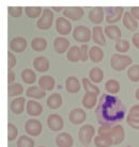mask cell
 <instances>
[{"label": "cell", "instance_id": "7dc6e473", "mask_svg": "<svg viewBox=\"0 0 139 147\" xmlns=\"http://www.w3.org/2000/svg\"><path fill=\"white\" fill-rule=\"evenodd\" d=\"M128 116H131L133 118H139V105H135L131 108L129 113L127 114Z\"/></svg>", "mask_w": 139, "mask_h": 147}, {"label": "cell", "instance_id": "277c9868", "mask_svg": "<svg viewBox=\"0 0 139 147\" xmlns=\"http://www.w3.org/2000/svg\"><path fill=\"white\" fill-rule=\"evenodd\" d=\"M95 134V129L92 125L84 124L80 127L78 131V139L82 145H89Z\"/></svg>", "mask_w": 139, "mask_h": 147}, {"label": "cell", "instance_id": "8fae6325", "mask_svg": "<svg viewBox=\"0 0 139 147\" xmlns=\"http://www.w3.org/2000/svg\"><path fill=\"white\" fill-rule=\"evenodd\" d=\"M9 47L13 52L16 53H22V51H25V49L27 48V40L25 37H14L13 40L10 42Z\"/></svg>", "mask_w": 139, "mask_h": 147}, {"label": "cell", "instance_id": "f907efd6", "mask_svg": "<svg viewBox=\"0 0 139 147\" xmlns=\"http://www.w3.org/2000/svg\"><path fill=\"white\" fill-rule=\"evenodd\" d=\"M132 42H133V45H134L137 49H139V32H137V33H135L133 35Z\"/></svg>", "mask_w": 139, "mask_h": 147}, {"label": "cell", "instance_id": "1f68e13d", "mask_svg": "<svg viewBox=\"0 0 139 147\" xmlns=\"http://www.w3.org/2000/svg\"><path fill=\"white\" fill-rule=\"evenodd\" d=\"M47 47V40L44 37H34L31 40V48L34 51H43Z\"/></svg>", "mask_w": 139, "mask_h": 147}, {"label": "cell", "instance_id": "ac0fdd59", "mask_svg": "<svg viewBox=\"0 0 139 147\" xmlns=\"http://www.w3.org/2000/svg\"><path fill=\"white\" fill-rule=\"evenodd\" d=\"M122 22H123V26L129 31H135L138 28V22L136 20L131 12H125L122 18Z\"/></svg>", "mask_w": 139, "mask_h": 147}, {"label": "cell", "instance_id": "44dd1931", "mask_svg": "<svg viewBox=\"0 0 139 147\" xmlns=\"http://www.w3.org/2000/svg\"><path fill=\"white\" fill-rule=\"evenodd\" d=\"M55 84H56V81L51 76L44 75V76L39 78V86L42 90H44L45 92L46 91H51L52 88H55Z\"/></svg>", "mask_w": 139, "mask_h": 147}, {"label": "cell", "instance_id": "4dcf8cb0", "mask_svg": "<svg viewBox=\"0 0 139 147\" xmlns=\"http://www.w3.org/2000/svg\"><path fill=\"white\" fill-rule=\"evenodd\" d=\"M20 77H22V81L27 84H33L37 81V74L30 68H26L22 70Z\"/></svg>", "mask_w": 139, "mask_h": 147}, {"label": "cell", "instance_id": "d4e9b609", "mask_svg": "<svg viewBox=\"0 0 139 147\" xmlns=\"http://www.w3.org/2000/svg\"><path fill=\"white\" fill-rule=\"evenodd\" d=\"M25 103H26L25 97H16L11 102L10 109H11V111L14 114H22L24 109H25Z\"/></svg>", "mask_w": 139, "mask_h": 147}, {"label": "cell", "instance_id": "d6a6232c", "mask_svg": "<svg viewBox=\"0 0 139 147\" xmlns=\"http://www.w3.org/2000/svg\"><path fill=\"white\" fill-rule=\"evenodd\" d=\"M105 90L109 95H114L120 91V83L116 79H110L105 83Z\"/></svg>", "mask_w": 139, "mask_h": 147}, {"label": "cell", "instance_id": "bcb514c9", "mask_svg": "<svg viewBox=\"0 0 139 147\" xmlns=\"http://www.w3.org/2000/svg\"><path fill=\"white\" fill-rule=\"evenodd\" d=\"M126 123H127L132 128L136 129V130H139V118H133L127 115V116H126Z\"/></svg>", "mask_w": 139, "mask_h": 147}, {"label": "cell", "instance_id": "603a6c76", "mask_svg": "<svg viewBox=\"0 0 139 147\" xmlns=\"http://www.w3.org/2000/svg\"><path fill=\"white\" fill-rule=\"evenodd\" d=\"M111 138H112V141H114V145L121 144L124 141L125 132H124V128L122 127V125L118 124V125L112 127V136H111Z\"/></svg>", "mask_w": 139, "mask_h": 147}, {"label": "cell", "instance_id": "4fadbf2b", "mask_svg": "<svg viewBox=\"0 0 139 147\" xmlns=\"http://www.w3.org/2000/svg\"><path fill=\"white\" fill-rule=\"evenodd\" d=\"M71 48V45H70V40L65 37H56L55 40H54V49L57 53H60L62 55L64 52L69 51V49Z\"/></svg>", "mask_w": 139, "mask_h": 147}, {"label": "cell", "instance_id": "4316f807", "mask_svg": "<svg viewBox=\"0 0 139 147\" xmlns=\"http://www.w3.org/2000/svg\"><path fill=\"white\" fill-rule=\"evenodd\" d=\"M89 58L92 62L99 63L101 62L104 58V51L103 49L99 46H92L89 50Z\"/></svg>", "mask_w": 139, "mask_h": 147}, {"label": "cell", "instance_id": "30bf717a", "mask_svg": "<svg viewBox=\"0 0 139 147\" xmlns=\"http://www.w3.org/2000/svg\"><path fill=\"white\" fill-rule=\"evenodd\" d=\"M56 29H57V32L61 35H67V34L71 33L72 31V25L70 20L65 18V17H58L56 19Z\"/></svg>", "mask_w": 139, "mask_h": 147}, {"label": "cell", "instance_id": "f6af8a7d", "mask_svg": "<svg viewBox=\"0 0 139 147\" xmlns=\"http://www.w3.org/2000/svg\"><path fill=\"white\" fill-rule=\"evenodd\" d=\"M16 65V57L11 51L7 52V68L9 70H12V68Z\"/></svg>", "mask_w": 139, "mask_h": 147}, {"label": "cell", "instance_id": "db71d44e", "mask_svg": "<svg viewBox=\"0 0 139 147\" xmlns=\"http://www.w3.org/2000/svg\"><path fill=\"white\" fill-rule=\"evenodd\" d=\"M39 147H45V146H39Z\"/></svg>", "mask_w": 139, "mask_h": 147}, {"label": "cell", "instance_id": "6da1fadb", "mask_svg": "<svg viewBox=\"0 0 139 147\" xmlns=\"http://www.w3.org/2000/svg\"><path fill=\"white\" fill-rule=\"evenodd\" d=\"M125 106L118 97L103 94L95 109V116L101 126H116L125 116Z\"/></svg>", "mask_w": 139, "mask_h": 147}, {"label": "cell", "instance_id": "7c38bea8", "mask_svg": "<svg viewBox=\"0 0 139 147\" xmlns=\"http://www.w3.org/2000/svg\"><path fill=\"white\" fill-rule=\"evenodd\" d=\"M86 112H84L82 109L80 108H76V109H73V110L70 112L69 114V119L70 121L74 124V125H79L81 123H84L86 121Z\"/></svg>", "mask_w": 139, "mask_h": 147}, {"label": "cell", "instance_id": "7a4b0ae2", "mask_svg": "<svg viewBox=\"0 0 139 147\" xmlns=\"http://www.w3.org/2000/svg\"><path fill=\"white\" fill-rule=\"evenodd\" d=\"M132 58L125 55H114L110 59L111 68L116 71H122L132 64Z\"/></svg>", "mask_w": 139, "mask_h": 147}, {"label": "cell", "instance_id": "e0dca14e", "mask_svg": "<svg viewBox=\"0 0 139 147\" xmlns=\"http://www.w3.org/2000/svg\"><path fill=\"white\" fill-rule=\"evenodd\" d=\"M33 67L39 73H45L49 69V61L46 57L40 55L33 60Z\"/></svg>", "mask_w": 139, "mask_h": 147}, {"label": "cell", "instance_id": "3957f363", "mask_svg": "<svg viewBox=\"0 0 139 147\" xmlns=\"http://www.w3.org/2000/svg\"><path fill=\"white\" fill-rule=\"evenodd\" d=\"M54 22V12L50 7H45L43 14L37 22V27L41 30H48Z\"/></svg>", "mask_w": 139, "mask_h": 147}, {"label": "cell", "instance_id": "816d5d0a", "mask_svg": "<svg viewBox=\"0 0 139 147\" xmlns=\"http://www.w3.org/2000/svg\"><path fill=\"white\" fill-rule=\"evenodd\" d=\"M52 11H56V12H61L62 11L63 12V10H64V7H50Z\"/></svg>", "mask_w": 139, "mask_h": 147}, {"label": "cell", "instance_id": "c3c4849f", "mask_svg": "<svg viewBox=\"0 0 139 147\" xmlns=\"http://www.w3.org/2000/svg\"><path fill=\"white\" fill-rule=\"evenodd\" d=\"M15 81V73L12 70H7V83L9 85L14 84L13 82Z\"/></svg>", "mask_w": 139, "mask_h": 147}, {"label": "cell", "instance_id": "d590c367", "mask_svg": "<svg viewBox=\"0 0 139 147\" xmlns=\"http://www.w3.org/2000/svg\"><path fill=\"white\" fill-rule=\"evenodd\" d=\"M94 144L96 147H110L111 145H114V141L111 138L96 136L94 138Z\"/></svg>", "mask_w": 139, "mask_h": 147}, {"label": "cell", "instance_id": "ffe728a7", "mask_svg": "<svg viewBox=\"0 0 139 147\" xmlns=\"http://www.w3.org/2000/svg\"><path fill=\"white\" fill-rule=\"evenodd\" d=\"M104 33L107 37H109L110 40H121V36H122V32H121L120 28L116 25H109V26H106V28L104 29Z\"/></svg>", "mask_w": 139, "mask_h": 147}, {"label": "cell", "instance_id": "b9f144b4", "mask_svg": "<svg viewBox=\"0 0 139 147\" xmlns=\"http://www.w3.org/2000/svg\"><path fill=\"white\" fill-rule=\"evenodd\" d=\"M22 11H25V9H22V7H7V12H9V15L14 17V18H18L20 17L22 14Z\"/></svg>", "mask_w": 139, "mask_h": 147}, {"label": "cell", "instance_id": "ba28073f", "mask_svg": "<svg viewBox=\"0 0 139 147\" xmlns=\"http://www.w3.org/2000/svg\"><path fill=\"white\" fill-rule=\"evenodd\" d=\"M63 17L66 19L77 22L84 16V9L80 7H66L63 10Z\"/></svg>", "mask_w": 139, "mask_h": 147}, {"label": "cell", "instance_id": "83f0119b", "mask_svg": "<svg viewBox=\"0 0 139 147\" xmlns=\"http://www.w3.org/2000/svg\"><path fill=\"white\" fill-rule=\"evenodd\" d=\"M46 103H47L49 109L56 110V109L61 107V105H62V97L58 93H54V94H51L47 98V102Z\"/></svg>", "mask_w": 139, "mask_h": 147}, {"label": "cell", "instance_id": "836d02e7", "mask_svg": "<svg viewBox=\"0 0 139 147\" xmlns=\"http://www.w3.org/2000/svg\"><path fill=\"white\" fill-rule=\"evenodd\" d=\"M43 7H25V13L29 18L35 19L39 18V16H42L43 14Z\"/></svg>", "mask_w": 139, "mask_h": 147}, {"label": "cell", "instance_id": "f1b7e54d", "mask_svg": "<svg viewBox=\"0 0 139 147\" xmlns=\"http://www.w3.org/2000/svg\"><path fill=\"white\" fill-rule=\"evenodd\" d=\"M66 59L72 63L80 61V47H78V46H71L69 51L66 52Z\"/></svg>", "mask_w": 139, "mask_h": 147}, {"label": "cell", "instance_id": "5bb4252c", "mask_svg": "<svg viewBox=\"0 0 139 147\" xmlns=\"http://www.w3.org/2000/svg\"><path fill=\"white\" fill-rule=\"evenodd\" d=\"M89 20L95 25H99L104 20V9L102 7H92L88 15Z\"/></svg>", "mask_w": 139, "mask_h": 147}, {"label": "cell", "instance_id": "f35d334b", "mask_svg": "<svg viewBox=\"0 0 139 147\" xmlns=\"http://www.w3.org/2000/svg\"><path fill=\"white\" fill-rule=\"evenodd\" d=\"M16 145L17 147H34V141L28 136H22L18 138Z\"/></svg>", "mask_w": 139, "mask_h": 147}, {"label": "cell", "instance_id": "ab89813d", "mask_svg": "<svg viewBox=\"0 0 139 147\" xmlns=\"http://www.w3.org/2000/svg\"><path fill=\"white\" fill-rule=\"evenodd\" d=\"M129 47H131V44L129 42L126 40H119L114 45V48L118 52H121V53H124V52L128 51L129 50Z\"/></svg>", "mask_w": 139, "mask_h": 147}, {"label": "cell", "instance_id": "74e56055", "mask_svg": "<svg viewBox=\"0 0 139 147\" xmlns=\"http://www.w3.org/2000/svg\"><path fill=\"white\" fill-rule=\"evenodd\" d=\"M127 77L133 82L139 81V64H134L127 69Z\"/></svg>", "mask_w": 139, "mask_h": 147}, {"label": "cell", "instance_id": "52a82bcc", "mask_svg": "<svg viewBox=\"0 0 139 147\" xmlns=\"http://www.w3.org/2000/svg\"><path fill=\"white\" fill-rule=\"evenodd\" d=\"M42 123L35 118L28 119L25 123V131L30 136H39L42 132Z\"/></svg>", "mask_w": 139, "mask_h": 147}, {"label": "cell", "instance_id": "2e32d148", "mask_svg": "<svg viewBox=\"0 0 139 147\" xmlns=\"http://www.w3.org/2000/svg\"><path fill=\"white\" fill-rule=\"evenodd\" d=\"M92 40L96 45L99 46H105L106 44V37L102 27L95 26L92 29Z\"/></svg>", "mask_w": 139, "mask_h": 147}, {"label": "cell", "instance_id": "8992f818", "mask_svg": "<svg viewBox=\"0 0 139 147\" xmlns=\"http://www.w3.org/2000/svg\"><path fill=\"white\" fill-rule=\"evenodd\" d=\"M74 40L79 43H88L92 37V32L88 27L86 26H77L73 30Z\"/></svg>", "mask_w": 139, "mask_h": 147}, {"label": "cell", "instance_id": "f5cc1de1", "mask_svg": "<svg viewBox=\"0 0 139 147\" xmlns=\"http://www.w3.org/2000/svg\"><path fill=\"white\" fill-rule=\"evenodd\" d=\"M135 97H136V99L139 100V88L136 90V92H135Z\"/></svg>", "mask_w": 139, "mask_h": 147}, {"label": "cell", "instance_id": "9c48e42d", "mask_svg": "<svg viewBox=\"0 0 139 147\" xmlns=\"http://www.w3.org/2000/svg\"><path fill=\"white\" fill-rule=\"evenodd\" d=\"M47 126L51 131H61L64 127V121L59 114H50L47 117Z\"/></svg>", "mask_w": 139, "mask_h": 147}, {"label": "cell", "instance_id": "e575fe53", "mask_svg": "<svg viewBox=\"0 0 139 147\" xmlns=\"http://www.w3.org/2000/svg\"><path fill=\"white\" fill-rule=\"evenodd\" d=\"M82 86H84L86 93H92V94H96V95L99 94V88L94 83H92L88 78H82Z\"/></svg>", "mask_w": 139, "mask_h": 147}, {"label": "cell", "instance_id": "484cf974", "mask_svg": "<svg viewBox=\"0 0 139 147\" xmlns=\"http://www.w3.org/2000/svg\"><path fill=\"white\" fill-rule=\"evenodd\" d=\"M82 106H84L86 109H92L96 106L97 103V95L96 94H92V93H86L82 97Z\"/></svg>", "mask_w": 139, "mask_h": 147}, {"label": "cell", "instance_id": "d6986e66", "mask_svg": "<svg viewBox=\"0 0 139 147\" xmlns=\"http://www.w3.org/2000/svg\"><path fill=\"white\" fill-rule=\"evenodd\" d=\"M80 82L77 79L76 77L74 76H70L67 79L65 80V88L66 91L71 94H75V93H78L80 91Z\"/></svg>", "mask_w": 139, "mask_h": 147}, {"label": "cell", "instance_id": "5b68a950", "mask_svg": "<svg viewBox=\"0 0 139 147\" xmlns=\"http://www.w3.org/2000/svg\"><path fill=\"white\" fill-rule=\"evenodd\" d=\"M123 15H124V9L122 7H109L106 9L105 19L108 24L112 25L121 20V18H123Z\"/></svg>", "mask_w": 139, "mask_h": 147}, {"label": "cell", "instance_id": "7bdbcfd3", "mask_svg": "<svg viewBox=\"0 0 139 147\" xmlns=\"http://www.w3.org/2000/svg\"><path fill=\"white\" fill-rule=\"evenodd\" d=\"M97 132H99V136L111 138L112 136V127H110V126H101L99 128V130H97Z\"/></svg>", "mask_w": 139, "mask_h": 147}, {"label": "cell", "instance_id": "60d3db41", "mask_svg": "<svg viewBox=\"0 0 139 147\" xmlns=\"http://www.w3.org/2000/svg\"><path fill=\"white\" fill-rule=\"evenodd\" d=\"M17 134H18V130L16 128V126L12 123H9L7 124V141L9 142L14 141L17 138Z\"/></svg>", "mask_w": 139, "mask_h": 147}, {"label": "cell", "instance_id": "681fc988", "mask_svg": "<svg viewBox=\"0 0 139 147\" xmlns=\"http://www.w3.org/2000/svg\"><path fill=\"white\" fill-rule=\"evenodd\" d=\"M131 13L135 17L136 20H139V7H131Z\"/></svg>", "mask_w": 139, "mask_h": 147}, {"label": "cell", "instance_id": "cb8c5ba5", "mask_svg": "<svg viewBox=\"0 0 139 147\" xmlns=\"http://www.w3.org/2000/svg\"><path fill=\"white\" fill-rule=\"evenodd\" d=\"M26 95H27V97L33 98V99H42V98H44L45 96H46V92H45L44 90H42L40 86L33 85V86H30L27 90Z\"/></svg>", "mask_w": 139, "mask_h": 147}, {"label": "cell", "instance_id": "ee69618b", "mask_svg": "<svg viewBox=\"0 0 139 147\" xmlns=\"http://www.w3.org/2000/svg\"><path fill=\"white\" fill-rule=\"evenodd\" d=\"M89 59V47L87 44L81 45L80 47V61L84 62Z\"/></svg>", "mask_w": 139, "mask_h": 147}, {"label": "cell", "instance_id": "f546056e", "mask_svg": "<svg viewBox=\"0 0 139 147\" xmlns=\"http://www.w3.org/2000/svg\"><path fill=\"white\" fill-rule=\"evenodd\" d=\"M89 78H90V81L92 83L96 84V83L102 82L103 78H104V73L99 67H93L89 71Z\"/></svg>", "mask_w": 139, "mask_h": 147}, {"label": "cell", "instance_id": "8d00e7d4", "mask_svg": "<svg viewBox=\"0 0 139 147\" xmlns=\"http://www.w3.org/2000/svg\"><path fill=\"white\" fill-rule=\"evenodd\" d=\"M22 92H24V88H22V85L20 83H14V84L7 86V95L10 97L22 95Z\"/></svg>", "mask_w": 139, "mask_h": 147}, {"label": "cell", "instance_id": "7402d4cb", "mask_svg": "<svg viewBox=\"0 0 139 147\" xmlns=\"http://www.w3.org/2000/svg\"><path fill=\"white\" fill-rule=\"evenodd\" d=\"M26 110H27V113L31 116H39L43 112V108H42V105L35 100H29L26 106Z\"/></svg>", "mask_w": 139, "mask_h": 147}, {"label": "cell", "instance_id": "9a60e30c", "mask_svg": "<svg viewBox=\"0 0 139 147\" xmlns=\"http://www.w3.org/2000/svg\"><path fill=\"white\" fill-rule=\"evenodd\" d=\"M73 144V136L67 132L59 133L57 138H56V145L58 147H72Z\"/></svg>", "mask_w": 139, "mask_h": 147}]
</instances>
